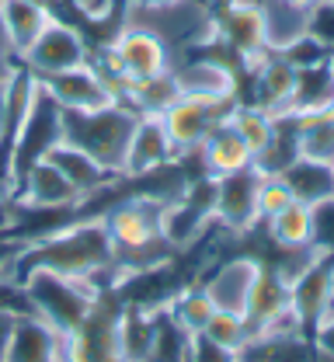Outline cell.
I'll return each instance as SVG.
<instances>
[{"mask_svg": "<svg viewBox=\"0 0 334 362\" xmlns=\"http://www.w3.org/2000/svg\"><path fill=\"white\" fill-rule=\"evenodd\" d=\"M11 269L18 275L28 269H49L66 279L97 282L101 275L119 272V251L108 233L105 213H97L91 220H77V223L59 226L46 237H39L35 244H28L25 251L11 258Z\"/></svg>", "mask_w": 334, "mask_h": 362, "instance_id": "1", "label": "cell"}, {"mask_svg": "<svg viewBox=\"0 0 334 362\" xmlns=\"http://www.w3.org/2000/svg\"><path fill=\"white\" fill-rule=\"evenodd\" d=\"M136 119H140V112L129 101H115V105H105L95 112H63V136L59 139L80 146L105 171L122 178L126 150H129V139L136 129Z\"/></svg>", "mask_w": 334, "mask_h": 362, "instance_id": "2", "label": "cell"}, {"mask_svg": "<svg viewBox=\"0 0 334 362\" xmlns=\"http://www.w3.org/2000/svg\"><path fill=\"white\" fill-rule=\"evenodd\" d=\"M28 307L39 317H46L49 324L66 338L84 317L95 307V300L101 296V286L88 282V279H66L49 269H28L18 275Z\"/></svg>", "mask_w": 334, "mask_h": 362, "instance_id": "3", "label": "cell"}, {"mask_svg": "<svg viewBox=\"0 0 334 362\" xmlns=\"http://www.w3.org/2000/svg\"><path fill=\"white\" fill-rule=\"evenodd\" d=\"M105 63H108V77L115 81V88H129V84H143V81H153L160 74L171 70V52H167V42L150 32L143 25H122L119 35L105 45ZM122 98V94H119Z\"/></svg>", "mask_w": 334, "mask_h": 362, "instance_id": "4", "label": "cell"}, {"mask_svg": "<svg viewBox=\"0 0 334 362\" xmlns=\"http://www.w3.org/2000/svg\"><path fill=\"white\" fill-rule=\"evenodd\" d=\"M237 98H209V94H178L164 112L160 122L167 129V139L174 146V153H191L202 146V139L213 133L220 122L230 119Z\"/></svg>", "mask_w": 334, "mask_h": 362, "instance_id": "5", "label": "cell"}, {"mask_svg": "<svg viewBox=\"0 0 334 362\" xmlns=\"http://www.w3.org/2000/svg\"><path fill=\"white\" fill-rule=\"evenodd\" d=\"M80 63H91V45L73 25H66L56 14L49 18L46 28L35 35V42L28 45L21 52V59H18V66H25L35 77L63 74V70H73Z\"/></svg>", "mask_w": 334, "mask_h": 362, "instance_id": "6", "label": "cell"}, {"mask_svg": "<svg viewBox=\"0 0 334 362\" xmlns=\"http://www.w3.org/2000/svg\"><path fill=\"white\" fill-rule=\"evenodd\" d=\"M39 84H42V90L63 112H95V108L122 101L115 81L101 66H95V59L91 63H80L73 70H63V74L39 77Z\"/></svg>", "mask_w": 334, "mask_h": 362, "instance_id": "7", "label": "cell"}, {"mask_svg": "<svg viewBox=\"0 0 334 362\" xmlns=\"http://www.w3.org/2000/svg\"><path fill=\"white\" fill-rule=\"evenodd\" d=\"M261 171L244 168L234 175L213 178V223L227 233H247L258 226V192H261Z\"/></svg>", "mask_w": 334, "mask_h": 362, "instance_id": "8", "label": "cell"}, {"mask_svg": "<svg viewBox=\"0 0 334 362\" xmlns=\"http://www.w3.org/2000/svg\"><path fill=\"white\" fill-rule=\"evenodd\" d=\"M334 289V247H317L306 265L289 279V296H292V310L299 317V327L303 334L310 338L317 320L328 310V300H331Z\"/></svg>", "mask_w": 334, "mask_h": 362, "instance_id": "9", "label": "cell"}, {"mask_svg": "<svg viewBox=\"0 0 334 362\" xmlns=\"http://www.w3.org/2000/svg\"><path fill=\"white\" fill-rule=\"evenodd\" d=\"M84 195L63 178L59 168H52L49 160H35L21 178L18 185L11 188V206L14 213H49V209H73L80 206Z\"/></svg>", "mask_w": 334, "mask_h": 362, "instance_id": "10", "label": "cell"}, {"mask_svg": "<svg viewBox=\"0 0 334 362\" xmlns=\"http://www.w3.org/2000/svg\"><path fill=\"white\" fill-rule=\"evenodd\" d=\"M213 28H216V35L223 39V45L237 56L244 66H254V63H261L272 52L268 49V35H265L261 7H254V4L227 0V7L213 18Z\"/></svg>", "mask_w": 334, "mask_h": 362, "instance_id": "11", "label": "cell"}, {"mask_svg": "<svg viewBox=\"0 0 334 362\" xmlns=\"http://www.w3.org/2000/svg\"><path fill=\"white\" fill-rule=\"evenodd\" d=\"M171 160H178L167 129L160 122V115H140L136 119V129L129 139V150H126V168H122V178H146L160 168H167Z\"/></svg>", "mask_w": 334, "mask_h": 362, "instance_id": "12", "label": "cell"}, {"mask_svg": "<svg viewBox=\"0 0 334 362\" xmlns=\"http://www.w3.org/2000/svg\"><path fill=\"white\" fill-rule=\"evenodd\" d=\"M7 362H66V341L46 317L25 310L14 320Z\"/></svg>", "mask_w": 334, "mask_h": 362, "instance_id": "13", "label": "cell"}, {"mask_svg": "<svg viewBox=\"0 0 334 362\" xmlns=\"http://www.w3.org/2000/svg\"><path fill=\"white\" fill-rule=\"evenodd\" d=\"M42 160H49L52 168H59L63 178L70 181L84 199H91V195H97V192H105L112 181H126V178H115L112 171H105L91 153H84L80 146H73V143H66V139H59L56 146H49V153L42 157Z\"/></svg>", "mask_w": 334, "mask_h": 362, "instance_id": "14", "label": "cell"}, {"mask_svg": "<svg viewBox=\"0 0 334 362\" xmlns=\"http://www.w3.org/2000/svg\"><path fill=\"white\" fill-rule=\"evenodd\" d=\"M254 70V105L265 108L268 115H286L296 90V66H289L279 52H268Z\"/></svg>", "mask_w": 334, "mask_h": 362, "instance_id": "15", "label": "cell"}, {"mask_svg": "<svg viewBox=\"0 0 334 362\" xmlns=\"http://www.w3.org/2000/svg\"><path fill=\"white\" fill-rule=\"evenodd\" d=\"M261 272V262H251V258H234L227 265H220L216 275L205 286L209 300L216 310H234V314H244L247 310V296H251V286Z\"/></svg>", "mask_w": 334, "mask_h": 362, "instance_id": "16", "label": "cell"}, {"mask_svg": "<svg viewBox=\"0 0 334 362\" xmlns=\"http://www.w3.org/2000/svg\"><path fill=\"white\" fill-rule=\"evenodd\" d=\"M198 157H202L205 178H223V175H234V171L251 168V150H247V143L237 136V129L230 126V119L220 122L213 133L202 139Z\"/></svg>", "mask_w": 334, "mask_h": 362, "instance_id": "17", "label": "cell"}, {"mask_svg": "<svg viewBox=\"0 0 334 362\" xmlns=\"http://www.w3.org/2000/svg\"><path fill=\"white\" fill-rule=\"evenodd\" d=\"M279 178L289 185L292 199L317 209L324 202L334 199V168L331 164H321V160H310V157H296L289 168L279 171Z\"/></svg>", "mask_w": 334, "mask_h": 362, "instance_id": "18", "label": "cell"}, {"mask_svg": "<svg viewBox=\"0 0 334 362\" xmlns=\"http://www.w3.org/2000/svg\"><path fill=\"white\" fill-rule=\"evenodd\" d=\"M49 18H52V11L42 0H0V21L7 28V39H11V49L18 59L46 28Z\"/></svg>", "mask_w": 334, "mask_h": 362, "instance_id": "19", "label": "cell"}, {"mask_svg": "<svg viewBox=\"0 0 334 362\" xmlns=\"http://www.w3.org/2000/svg\"><path fill=\"white\" fill-rule=\"evenodd\" d=\"M174 81H178L181 94H209V98H234L237 94L234 70L216 63L213 56H198L195 63L174 70Z\"/></svg>", "mask_w": 334, "mask_h": 362, "instance_id": "20", "label": "cell"}, {"mask_svg": "<svg viewBox=\"0 0 334 362\" xmlns=\"http://www.w3.org/2000/svg\"><path fill=\"white\" fill-rule=\"evenodd\" d=\"M334 101V63L321 66H303L296 70V90L286 115H310V112H328Z\"/></svg>", "mask_w": 334, "mask_h": 362, "instance_id": "21", "label": "cell"}, {"mask_svg": "<svg viewBox=\"0 0 334 362\" xmlns=\"http://www.w3.org/2000/svg\"><path fill=\"white\" fill-rule=\"evenodd\" d=\"M296 150L299 157L321 160L334 168V115L331 112H310L296 115Z\"/></svg>", "mask_w": 334, "mask_h": 362, "instance_id": "22", "label": "cell"}, {"mask_svg": "<svg viewBox=\"0 0 334 362\" xmlns=\"http://www.w3.org/2000/svg\"><path fill=\"white\" fill-rule=\"evenodd\" d=\"M268 223V237L272 244L286 247V251H299V247H314V209L303 202H292L282 213H275Z\"/></svg>", "mask_w": 334, "mask_h": 362, "instance_id": "23", "label": "cell"}, {"mask_svg": "<svg viewBox=\"0 0 334 362\" xmlns=\"http://www.w3.org/2000/svg\"><path fill=\"white\" fill-rule=\"evenodd\" d=\"M230 126L237 129V136L247 143V150H251V160L268 146V139H272V129H275V119L265 112V108H258V105H234V112H230Z\"/></svg>", "mask_w": 334, "mask_h": 362, "instance_id": "24", "label": "cell"}, {"mask_svg": "<svg viewBox=\"0 0 334 362\" xmlns=\"http://www.w3.org/2000/svg\"><path fill=\"white\" fill-rule=\"evenodd\" d=\"M202 338H209L213 345H220V349H227V352H244V345L251 341V331H247L244 314L213 310V317H209L205 327H202Z\"/></svg>", "mask_w": 334, "mask_h": 362, "instance_id": "25", "label": "cell"}, {"mask_svg": "<svg viewBox=\"0 0 334 362\" xmlns=\"http://www.w3.org/2000/svg\"><path fill=\"white\" fill-rule=\"evenodd\" d=\"M171 317L189 331V334H202V327H205V320L213 317V300H209V293H205V286H191V289H185L171 307Z\"/></svg>", "mask_w": 334, "mask_h": 362, "instance_id": "26", "label": "cell"}, {"mask_svg": "<svg viewBox=\"0 0 334 362\" xmlns=\"http://www.w3.org/2000/svg\"><path fill=\"white\" fill-rule=\"evenodd\" d=\"M279 56L286 59L289 66L303 70V66H321V63H328V59H331V49L324 42H317L310 32H303V35H299L296 42H289Z\"/></svg>", "mask_w": 334, "mask_h": 362, "instance_id": "27", "label": "cell"}, {"mask_svg": "<svg viewBox=\"0 0 334 362\" xmlns=\"http://www.w3.org/2000/svg\"><path fill=\"white\" fill-rule=\"evenodd\" d=\"M292 202H296V199H292L289 185L279 178V175H265V178H261V192H258V216H261V220H272L275 213H282Z\"/></svg>", "mask_w": 334, "mask_h": 362, "instance_id": "28", "label": "cell"}, {"mask_svg": "<svg viewBox=\"0 0 334 362\" xmlns=\"http://www.w3.org/2000/svg\"><path fill=\"white\" fill-rule=\"evenodd\" d=\"M306 32L334 52V0H317L306 11Z\"/></svg>", "mask_w": 334, "mask_h": 362, "instance_id": "29", "label": "cell"}, {"mask_svg": "<svg viewBox=\"0 0 334 362\" xmlns=\"http://www.w3.org/2000/svg\"><path fill=\"white\" fill-rule=\"evenodd\" d=\"M185 362H240V352H227V349L213 345L209 338L191 334L189 338V359Z\"/></svg>", "mask_w": 334, "mask_h": 362, "instance_id": "30", "label": "cell"}, {"mask_svg": "<svg viewBox=\"0 0 334 362\" xmlns=\"http://www.w3.org/2000/svg\"><path fill=\"white\" fill-rule=\"evenodd\" d=\"M310 345L321 359H331L334 362V317H321L314 334H310Z\"/></svg>", "mask_w": 334, "mask_h": 362, "instance_id": "31", "label": "cell"}, {"mask_svg": "<svg viewBox=\"0 0 334 362\" xmlns=\"http://www.w3.org/2000/svg\"><path fill=\"white\" fill-rule=\"evenodd\" d=\"M14 320H18V310H7V307H0V362H7L11 334H14Z\"/></svg>", "mask_w": 334, "mask_h": 362, "instance_id": "32", "label": "cell"}, {"mask_svg": "<svg viewBox=\"0 0 334 362\" xmlns=\"http://www.w3.org/2000/svg\"><path fill=\"white\" fill-rule=\"evenodd\" d=\"M14 66H18V56H14L11 39H7V28H4V21H0V77H4V74H11Z\"/></svg>", "mask_w": 334, "mask_h": 362, "instance_id": "33", "label": "cell"}, {"mask_svg": "<svg viewBox=\"0 0 334 362\" xmlns=\"http://www.w3.org/2000/svg\"><path fill=\"white\" fill-rule=\"evenodd\" d=\"M18 70V66H14ZM11 70V74H14ZM11 74L0 77V143H4V133H7V108H11Z\"/></svg>", "mask_w": 334, "mask_h": 362, "instance_id": "34", "label": "cell"}, {"mask_svg": "<svg viewBox=\"0 0 334 362\" xmlns=\"http://www.w3.org/2000/svg\"><path fill=\"white\" fill-rule=\"evenodd\" d=\"M164 4H178V0H129V7H164Z\"/></svg>", "mask_w": 334, "mask_h": 362, "instance_id": "35", "label": "cell"}, {"mask_svg": "<svg viewBox=\"0 0 334 362\" xmlns=\"http://www.w3.org/2000/svg\"><path fill=\"white\" fill-rule=\"evenodd\" d=\"M289 4H292V7H299V11H310L317 0H289Z\"/></svg>", "mask_w": 334, "mask_h": 362, "instance_id": "36", "label": "cell"}, {"mask_svg": "<svg viewBox=\"0 0 334 362\" xmlns=\"http://www.w3.org/2000/svg\"><path fill=\"white\" fill-rule=\"evenodd\" d=\"M126 362H150V359H126Z\"/></svg>", "mask_w": 334, "mask_h": 362, "instance_id": "37", "label": "cell"}, {"mask_svg": "<svg viewBox=\"0 0 334 362\" xmlns=\"http://www.w3.org/2000/svg\"><path fill=\"white\" fill-rule=\"evenodd\" d=\"M328 112H331V115H334V101H331V108H328Z\"/></svg>", "mask_w": 334, "mask_h": 362, "instance_id": "38", "label": "cell"}]
</instances>
